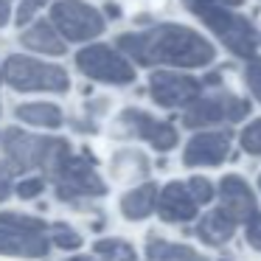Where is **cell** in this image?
<instances>
[{
    "mask_svg": "<svg viewBox=\"0 0 261 261\" xmlns=\"http://www.w3.org/2000/svg\"><path fill=\"white\" fill-rule=\"evenodd\" d=\"M68 261H93V258H87V255H76V258H68Z\"/></svg>",
    "mask_w": 261,
    "mask_h": 261,
    "instance_id": "31",
    "label": "cell"
},
{
    "mask_svg": "<svg viewBox=\"0 0 261 261\" xmlns=\"http://www.w3.org/2000/svg\"><path fill=\"white\" fill-rule=\"evenodd\" d=\"M3 152H6V163L14 171L17 169L51 171L70 152V143L62 141V138H40V135H29V132H20V129H6Z\"/></svg>",
    "mask_w": 261,
    "mask_h": 261,
    "instance_id": "2",
    "label": "cell"
},
{
    "mask_svg": "<svg viewBox=\"0 0 261 261\" xmlns=\"http://www.w3.org/2000/svg\"><path fill=\"white\" fill-rule=\"evenodd\" d=\"M197 3H214V6H227V9H236V6H242L244 0H197Z\"/></svg>",
    "mask_w": 261,
    "mask_h": 261,
    "instance_id": "29",
    "label": "cell"
},
{
    "mask_svg": "<svg viewBox=\"0 0 261 261\" xmlns=\"http://www.w3.org/2000/svg\"><path fill=\"white\" fill-rule=\"evenodd\" d=\"M118 124L126 135L143 138V141H149L158 152H169V149L177 146V129L174 126L166 124V121L152 118V115L143 113V110H124Z\"/></svg>",
    "mask_w": 261,
    "mask_h": 261,
    "instance_id": "11",
    "label": "cell"
},
{
    "mask_svg": "<svg viewBox=\"0 0 261 261\" xmlns=\"http://www.w3.org/2000/svg\"><path fill=\"white\" fill-rule=\"evenodd\" d=\"M222 261H233V258H222Z\"/></svg>",
    "mask_w": 261,
    "mask_h": 261,
    "instance_id": "32",
    "label": "cell"
},
{
    "mask_svg": "<svg viewBox=\"0 0 261 261\" xmlns=\"http://www.w3.org/2000/svg\"><path fill=\"white\" fill-rule=\"evenodd\" d=\"M244 236H247L250 247L261 250V214H258V211H255V214L247 219V230H244Z\"/></svg>",
    "mask_w": 261,
    "mask_h": 261,
    "instance_id": "26",
    "label": "cell"
},
{
    "mask_svg": "<svg viewBox=\"0 0 261 261\" xmlns=\"http://www.w3.org/2000/svg\"><path fill=\"white\" fill-rule=\"evenodd\" d=\"M146 255L152 261H208L205 255H199L194 247L188 244H174L160 239L158 233H149L146 239Z\"/></svg>",
    "mask_w": 261,
    "mask_h": 261,
    "instance_id": "17",
    "label": "cell"
},
{
    "mask_svg": "<svg viewBox=\"0 0 261 261\" xmlns=\"http://www.w3.org/2000/svg\"><path fill=\"white\" fill-rule=\"evenodd\" d=\"M186 6L219 37V42H225L230 48V54L236 57H253L255 45H258V37H255V29L247 17L230 12L227 6H214V3H197V0H186Z\"/></svg>",
    "mask_w": 261,
    "mask_h": 261,
    "instance_id": "3",
    "label": "cell"
},
{
    "mask_svg": "<svg viewBox=\"0 0 261 261\" xmlns=\"http://www.w3.org/2000/svg\"><path fill=\"white\" fill-rule=\"evenodd\" d=\"M247 113H250V101L236 98L230 93H216V96H205L188 104L182 124L188 129H199V126L219 124V121H230L233 124V121H242Z\"/></svg>",
    "mask_w": 261,
    "mask_h": 261,
    "instance_id": "9",
    "label": "cell"
},
{
    "mask_svg": "<svg viewBox=\"0 0 261 261\" xmlns=\"http://www.w3.org/2000/svg\"><path fill=\"white\" fill-rule=\"evenodd\" d=\"M230 152V135L227 132H199L188 141L182 152L186 166H219Z\"/></svg>",
    "mask_w": 261,
    "mask_h": 261,
    "instance_id": "13",
    "label": "cell"
},
{
    "mask_svg": "<svg viewBox=\"0 0 261 261\" xmlns=\"http://www.w3.org/2000/svg\"><path fill=\"white\" fill-rule=\"evenodd\" d=\"M42 6H45V0H23L20 9H17V23L20 25L31 23V17L37 14V9H42Z\"/></svg>",
    "mask_w": 261,
    "mask_h": 261,
    "instance_id": "27",
    "label": "cell"
},
{
    "mask_svg": "<svg viewBox=\"0 0 261 261\" xmlns=\"http://www.w3.org/2000/svg\"><path fill=\"white\" fill-rule=\"evenodd\" d=\"M118 51L132 57L138 65H174V68H202L216 57V48L202 34L174 23H163L141 34H121Z\"/></svg>",
    "mask_w": 261,
    "mask_h": 261,
    "instance_id": "1",
    "label": "cell"
},
{
    "mask_svg": "<svg viewBox=\"0 0 261 261\" xmlns=\"http://www.w3.org/2000/svg\"><path fill=\"white\" fill-rule=\"evenodd\" d=\"M93 250H96V255H101L104 261H138L135 247L121 242V239H101V242L93 244Z\"/></svg>",
    "mask_w": 261,
    "mask_h": 261,
    "instance_id": "20",
    "label": "cell"
},
{
    "mask_svg": "<svg viewBox=\"0 0 261 261\" xmlns=\"http://www.w3.org/2000/svg\"><path fill=\"white\" fill-rule=\"evenodd\" d=\"M236 225L239 222L233 219V216H227L222 208H216V211H208V214L199 219L197 236L202 239L205 244H211V247H222V244L230 242V236L236 233Z\"/></svg>",
    "mask_w": 261,
    "mask_h": 261,
    "instance_id": "15",
    "label": "cell"
},
{
    "mask_svg": "<svg viewBox=\"0 0 261 261\" xmlns=\"http://www.w3.org/2000/svg\"><path fill=\"white\" fill-rule=\"evenodd\" d=\"M158 214L163 222L169 225H180V222H191L197 216V208L199 205L194 202L191 191H188L186 182H169L158 191Z\"/></svg>",
    "mask_w": 261,
    "mask_h": 261,
    "instance_id": "12",
    "label": "cell"
},
{
    "mask_svg": "<svg viewBox=\"0 0 261 261\" xmlns=\"http://www.w3.org/2000/svg\"><path fill=\"white\" fill-rule=\"evenodd\" d=\"M48 233H51L54 244H57V247H62V250H79L82 247V236L73 230V227L65 225V222H54Z\"/></svg>",
    "mask_w": 261,
    "mask_h": 261,
    "instance_id": "21",
    "label": "cell"
},
{
    "mask_svg": "<svg viewBox=\"0 0 261 261\" xmlns=\"http://www.w3.org/2000/svg\"><path fill=\"white\" fill-rule=\"evenodd\" d=\"M14 115H17L20 121H25V124H34V126H45V129H57V126H62V110L57 107V104H20L17 110H14Z\"/></svg>",
    "mask_w": 261,
    "mask_h": 261,
    "instance_id": "19",
    "label": "cell"
},
{
    "mask_svg": "<svg viewBox=\"0 0 261 261\" xmlns=\"http://www.w3.org/2000/svg\"><path fill=\"white\" fill-rule=\"evenodd\" d=\"M154 202H158V186L154 182H143V186L132 188L129 194H124V199H121V214L126 219H146L154 211Z\"/></svg>",
    "mask_w": 261,
    "mask_h": 261,
    "instance_id": "18",
    "label": "cell"
},
{
    "mask_svg": "<svg viewBox=\"0 0 261 261\" xmlns=\"http://www.w3.org/2000/svg\"><path fill=\"white\" fill-rule=\"evenodd\" d=\"M20 42H23L25 48H31V51L51 54V57H62V54L68 51V48H65V40L59 37V31L54 29L51 23L31 25L29 31H23V34H20Z\"/></svg>",
    "mask_w": 261,
    "mask_h": 261,
    "instance_id": "16",
    "label": "cell"
},
{
    "mask_svg": "<svg viewBox=\"0 0 261 261\" xmlns=\"http://www.w3.org/2000/svg\"><path fill=\"white\" fill-rule=\"evenodd\" d=\"M51 25L70 42H90L107 29L101 12L82 3V0H59V3H54Z\"/></svg>",
    "mask_w": 261,
    "mask_h": 261,
    "instance_id": "7",
    "label": "cell"
},
{
    "mask_svg": "<svg viewBox=\"0 0 261 261\" xmlns=\"http://www.w3.org/2000/svg\"><path fill=\"white\" fill-rule=\"evenodd\" d=\"M219 197H222V211L233 216L236 222H247L255 214V197L250 191L247 180L239 174H225L219 182Z\"/></svg>",
    "mask_w": 261,
    "mask_h": 261,
    "instance_id": "14",
    "label": "cell"
},
{
    "mask_svg": "<svg viewBox=\"0 0 261 261\" xmlns=\"http://www.w3.org/2000/svg\"><path fill=\"white\" fill-rule=\"evenodd\" d=\"M3 79L20 93H37V90L65 93L70 87V76L65 68L23 57V54H12L6 59V65H3Z\"/></svg>",
    "mask_w": 261,
    "mask_h": 261,
    "instance_id": "6",
    "label": "cell"
},
{
    "mask_svg": "<svg viewBox=\"0 0 261 261\" xmlns=\"http://www.w3.org/2000/svg\"><path fill=\"white\" fill-rule=\"evenodd\" d=\"M242 149L250 154H261V118L247 124V129L242 132Z\"/></svg>",
    "mask_w": 261,
    "mask_h": 261,
    "instance_id": "23",
    "label": "cell"
},
{
    "mask_svg": "<svg viewBox=\"0 0 261 261\" xmlns=\"http://www.w3.org/2000/svg\"><path fill=\"white\" fill-rule=\"evenodd\" d=\"M149 90L152 98L160 107H188L197 101L202 93V82L186 73H171V70H158L149 79Z\"/></svg>",
    "mask_w": 261,
    "mask_h": 261,
    "instance_id": "10",
    "label": "cell"
},
{
    "mask_svg": "<svg viewBox=\"0 0 261 261\" xmlns=\"http://www.w3.org/2000/svg\"><path fill=\"white\" fill-rule=\"evenodd\" d=\"M12 174H14V169L9 163H0V202L12 194Z\"/></svg>",
    "mask_w": 261,
    "mask_h": 261,
    "instance_id": "28",
    "label": "cell"
},
{
    "mask_svg": "<svg viewBox=\"0 0 261 261\" xmlns=\"http://www.w3.org/2000/svg\"><path fill=\"white\" fill-rule=\"evenodd\" d=\"M258 188H261V177H258Z\"/></svg>",
    "mask_w": 261,
    "mask_h": 261,
    "instance_id": "33",
    "label": "cell"
},
{
    "mask_svg": "<svg viewBox=\"0 0 261 261\" xmlns=\"http://www.w3.org/2000/svg\"><path fill=\"white\" fill-rule=\"evenodd\" d=\"M42 188H45V180H42V177H29V180H23L17 186V197L20 199H34V197H40Z\"/></svg>",
    "mask_w": 261,
    "mask_h": 261,
    "instance_id": "25",
    "label": "cell"
},
{
    "mask_svg": "<svg viewBox=\"0 0 261 261\" xmlns=\"http://www.w3.org/2000/svg\"><path fill=\"white\" fill-rule=\"evenodd\" d=\"M76 65L85 76L104 82V85H129V82H135L132 62L110 45H87L85 51L76 54Z\"/></svg>",
    "mask_w": 261,
    "mask_h": 261,
    "instance_id": "8",
    "label": "cell"
},
{
    "mask_svg": "<svg viewBox=\"0 0 261 261\" xmlns=\"http://www.w3.org/2000/svg\"><path fill=\"white\" fill-rule=\"evenodd\" d=\"M48 177L54 180L57 197L62 202H82V199H96L107 194V186L93 169V160L87 154H73L68 152L51 171Z\"/></svg>",
    "mask_w": 261,
    "mask_h": 261,
    "instance_id": "4",
    "label": "cell"
},
{
    "mask_svg": "<svg viewBox=\"0 0 261 261\" xmlns=\"http://www.w3.org/2000/svg\"><path fill=\"white\" fill-rule=\"evenodd\" d=\"M244 82H247L250 93L261 101V59H250V65L244 68Z\"/></svg>",
    "mask_w": 261,
    "mask_h": 261,
    "instance_id": "24",
    "label": "cell"
},
{
    "mask_svg": "<svg viewBox=\"0 0 261 261\" xmlns=\"http://www.w3.org/2000/svg\"><path fill=\"white\" fill-rule=\"evenodd\" d=\"M51 250V239L45 233V222L37 216H23L14 211L0 214V253L42 258Z\"/></svg>",
    "mask_w": 261,
    "mask_h": 261,
    "instance_id": "5",
    "label": "cell"
},
{
    "mask_svg": "<svg viewBox=\"0 0 261 261\" xmlns=\"http://www.w3.org/2000/svg\"><path fill=\"white\" fill-rule=\"evenodd\" d=\"M186 186H188V191H191V197L197 205H205V202L214 199V182L205 180V177H191Z\"/></svg>",
    "mask_w": 261,
    "mask_h": 261,
    "instance_id": "22",
    "label": "cell"
},
{
    "mask_svg": "<svg viewBox=\"0 0 261 261\" xmlns=\"http://www.w3.org/2000/svg\"><path fill=\"white\" fill-rule=\"evenodd\" d=\"M9 23V0H0V29Z\"/></svg>",
    "mask_w": 261,
    "mask_h": 261,
    "instance_id": "30",
    "label": "cell"
}]
</instances>
